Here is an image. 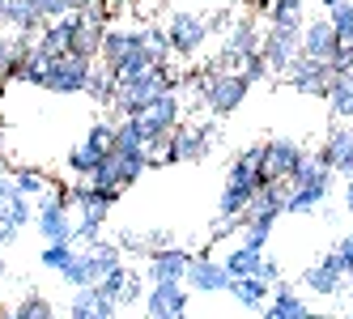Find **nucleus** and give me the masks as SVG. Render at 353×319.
<instances>
[{
	"mask_svg": "<svg viewBox=\"0 0 353 319\" xmlns=\"http://www.w3.org/2000/svg\"><path fill=\"white\" fill-rule=\"evenodd\" d=\"M85 94L94 98L98 107H111V94H115V68L98 60V64H94V72H90V85H85Z\"/></svg>",
	"mask_w": 353,
	"mask_h": 319,
	"instance_id": "obj_26",
	"label": "nucleus"
},
{
	"mask_svg": "<svg viewBox=\"0 0 353 319\" xmlns=\"http://www.w3.org/2000/svg\"><path fill=\"white\" fill-rule=\"evenodd\" d=\"M260 39L264 30L256 26V13H243L230 30H225V43H221V68H230V64H243L251 52H260Z\"/></svg>",
	"mask_w": 353,
	"mask_h": 319,
	"instance_id": "obj_13",
	"label": "nucleus"
},
{
	"mask_svg": "<svg viewBox=\"0 0 353 319\" xmlns=\"http://www.w3.org/2000/svg\"><path fill=\"white\" fill-rule=\"evenodd\" d=\"M72 256H77V243H47L39 260H43L47 273H64V268L72 264Z\"/></svg>",
	"mask_w": 353,
	"mask_h": 319,
	"instance_id": "obj_28",
	"label": "nucleus"
},
{
	"mask_svg": "<svg viewBox=\"0 0 353 319\" xmlns=\"http://www.w3.org/2000/svg\"><path fill=\"white\" fill-rule=\"evenodd\" d=\"M302 52V30L298 26H281V21H268V30L260 39V56L268 60L272 77H285V68L298 60Z\"/></svg>",
	"mask_w": 353,
	"mask_h": 319,
	"instance_id": "obj_8",
	"label": "nucleus"
},
{
	"mask_svg": "<svg viewBox=\"0 0 353 319\" xmlns=\"http://www.w3.org/2000/svg\"><path fill=\"white\" fill-rule=\"evenodd\" d=\"M260 277H264L268 285H276V281H281V264H276V260H268V256H264V268H260Z\"/></svg>",
	"mask_w": 353,
	"mask_h": 319,
	"instance_id": "obj_37",
	"label": "nucleus"
},
{
	"mask_svg": "<svg viewBox=\"0 0 353 319\" xmlns=\"http://www.w3.org/2000/svg\"><path fill=\"white\" fill-rule=\"evenodd\" d=\"M336 52H341V39H336V26L327 21V13L302 26V56H315V60H336Z\"/></svg>",
	"mask_w": 353,
	"mask_h": 319,
	"instance_id": "obj_19",
	"label": "nucleus"
},
{
	"mask_svg": "<svg viewBox=\"0 0 353 319\" xmlns=\"http://www.w3.org/2000/svg\"><path fill=\"white\" fill-rule=\"evenodd\" d=\"M327 13V21L336 26V39H341V47L345 43H353V0H336L332 9H323Z\"/></svg>",
	"mask_w": 353,
	"mask_h": 319,
	"instance_id": "obj_29",
	"label": "nucleus"
},
{
	"mask_svg": "<svg viewBox=\"0 0 353 319\" xmlns=\"http://www.w3.org/2000/svg\"><path fill=\"white\" fill-rule=\"evenodd\" d=\"M302 158H307V150H302L298 141H290V136L264 141V145H260V175H264V183H268V179H290Z\"/></svg>",
	"mask_w": 353,
	"mask_h": 319,
	"instance_id": "obj_12",
	"label": "nucleus"
},
{
	"mask_svg": "<svg viewBox=\"0 0 353 319\" xmlns=\"http://www.w3.org/2000/svg\"><path fill=\"white\" fill-rule=\"evenodd\" d=\"M315 158L336 175H353V119H336L327 141L315 150Z\"/></svg>",
	"mask_w": 353,
	"mask_h": 319,
	"instance_id": "obj_14",
	"label": "nucleus"
},
{
	"mask_svg": "<svg viewBox=\"0 0 353 319\" xmlns=\"http://www.w3.org/2000/svg\"><path fill=\"white\" fill-rule=\"evenodd\" d=\"M192 260H196V251H188V247H162V251H149L145 256V277L149 281H183L188 277V268H192Z\"/></svg>",
	"mask_w": 353,
	"mask_h": 319,
	"instance_id": "obj_17",
	"label": "nucleus"
},
{
	"mask_svg": "<svg viewBox=\"0 0 353 319\" xmlns=\"http://www.w3.org/2000/svg\"><path fill=\"white\" fill-rule=\"evenodd\" d=\"M34 226L47 243H72V230H77V222H72V200L68 192H47L39 196L34 205Z\"/></svg>",
	"mask_w": 353,
	"mask_h": 319,
	"instance_id": "obj_4",
	"label": "nucleus"
},
{
	"mask_svg": "<svg viewBox=\"0 0 353 319\" xmlns=\"http://www.w3.org/2000/svg\"><path fill=\"white\" fill-rule=\"evenodd\" d=\"M111 141H115V119H103V124H94L77 145L68 150V170L77 179H90L98 166H103L107 150H111Z\"/></svg>",
	"mask_w": 353,
	"mask_h": 319,
	"instance_id": "obj_5",
	"label": "nucleus"
},
{
	"mask_svg": "<svg viewBox=\"0 0 353 319\" xmlns=\"http://www.w3.org/2000/svg\"><path fill=\"white\" fill-rule=\"evenodd\" d=\"M345 209L353 213V175H345Z\"/></svg>",
	"mask_w": 353,
	"mask_h": 319,
	"instance_id": "obj_38",
	"label": "nucleus"
},
{
	"mask_svg": "<svg viewBox=\"0 0 353 319\" xmlns=\"http://www.w3.org/2000/svg\"><path fill=\"white\" fill-rule=\"evenodd\" d=\"M345 294H349V302H353V273L345 277Z\"/></svg>",
	"mask_w": 353,
	"mask_h": 319,
	"instance_id": "obj_40",
	"label": "nucleus"
},
{
	"mask_svg": "<svg viewBox=\"0 0 353 319\" xmlns=\"http://www.w3.org/2000/svg\"><path fill=\"white\" fill-rule=\"evenodd\" d=\"M188 281H158L145 298V315L149 319H183L188 315Z\"/></svg>",
	"mask_w": 353,
	"mask_h": 319,
	"instance_id": "obj_16",
	"label": "nucleus"
},
{
	"mask_svg": "<svg viewBox=\"0 0 353 319\" xmlns=\"http://www.w3.org/2000/svg\"><path fill=\"white\" fill-rule=\"evenodd\" d=\"M336 60H315V56H302L285 68V85L298 90V94H307V98H327V85H332L336 77Z\"/></svg>",
	"mask_w": 353,
	"mask_h": 319,
	"instance_id": "obj_7",
	"label": "nucleus"
},
{
	"mask_svg": "<svg viewBox=\"0 0 353 319\" xmlns=\"http://www.w3.org/2000/svg\"><path fill=\"white\" fill-rule=\"evenodd\" d=\"M5 13H9V0H0V26H5Z\"/></svg>",
	"mask_w": 353,
	"mask_h": 319,
	"instance_id": "obj_41",
	"label": "nucleus"
},
{
	"mask_svg": "<svg viewBox=\"0 0 353 319\" xmlns=\"http://www.w3.org/2000/svg\"><path fill=\"white\" fill-rule=\"evenodd\" d=\"M239 72H243L251 85H260V81H268V77H272V68H268V60H264L260 52H251V56L239 64Z\"/></svg>",
	"mask_w": 353,
	"mask_h": 319,
	"instance_id": "obj_32",
	"label": "nucleus"
},
{
	"mask_svg": "<svg viewBox=\"0 0 353 319\" xmlns=\"http://www.w3.org/2000/svg\"><path fill=\"white\" fill-rule=\"evenodd\" d=\"M213 150V136L205 128H174L158 154V166H179V162H205Z\"/></svg>",
	"mask_w": 353,
	"mask_h": 319,
	"instance_id": "obj_11",
	"label": "nucleus"
},
{
	"mask_svg": "<svg viewBox=\"0 0 353 319\" xmlns=\"http://www.w3.org/2000/svg\"><path fill=\"white\" fill-rule=\"evenodd\" d=\"M179 77L170 72V64H154V68H141V72H128V77H115V94H111V107L119 115H141L149 107V98L162 94V90H174Z\"/></svg>",
	"mask_w": 353,
	"mask_h": 319,
	"instance_id": "obj_2",
	"label": "nucleus"
},
{
	"mask_svg": "<svg viewBox=\"0 0 353 319\" xmlns=\"http://www.w3.org/2000/svg\"><path fill=\"white\" fill-rule=\"evenodd\" d=\"M209 34H213V21H205V17H196V13H174L170 21H166V39H170V56H183V60H192L200 47L209 43Z\"/></svg>",
	"mask_w": 353,
	"mask_h": 319,
	"instance_id": "obj_10",
	"label": "nucleus"
},
{
	"mask_svg": "<svg viewBox=\"0 0 353 319\" xmlns=\"http://www.w3.org/2000/svg\"><path fill=\"white\" fill-rule=\"evenodd\" d=\"M98 5H103V9H107V13H111V9H115V5H123V0H98Z\"/></svg>",
	"mask_w": 353,
	"mask_h": 319,
	"instance_id": "obj_39",
	"label": "nucleus"
},
{
	"mask_svg": "<svg viewBox=\"0 0 353 319\" xmlns=\"http://www.w3.org/2000/svg\"><path fill=\"white\" fill-rule=\"evenodd\" d=\"M332 251H336V260H341V268H345V277L353 273V234H341L336 243H332Z\"/></svg>",
	"mask_w": 353,
	"mask_h": 319,
	"instance_id": "obj_35",
	"label": "nucleus"
},
{
	"mask_svg": "<svg viewBox=\"0 0 353 319\" xmlns=\"http://www.w3.org/2000/svg\"><path fill=\"white\" fill-rule=\"evenodd\" d=\"M230 294H234V302L239 307H264L268 298H272V285L264 281V277H234L230 281Z\"/></svg>",
	"mask_w": 353,
	"mask_h": 319,
	"instance_id": "obj_24",
	"label": "nucleus"
},
{
	"mask_svg": "<svg viewBox=\"0 0 353 319\" xmlns=\"http://www.w3.org/2000/svg\"><path fill=\"white\" fill-rule=\"evenodd\" d=\"M327 111L332 119H353V68H341L327 85Z\"/></svg>",
	"mask_w": 353,
	"mask_h": 319,
	"instance_id": "obj_23",
	"label": "nucleus"
},
{
	"mask_svg": "<svg viewBox=\"0 0 353 319\" xmlns=\"http://www.w3.org/2000/svg\"><path fill=\"white\" fill-rule=\"evenodd\" d=\"M141 298H145V273H132V268H128V281H123L119 307H137Z\"/></svg>",
	"mask_w": 353,
	"mask_h": 319,
	"instance_id": "obj_33",
	"label": "nucleus"
},
{
	"mask_svg": "<svg viewBox=\"0 0 353 319\" xmlns=\"http://www.w3.org/2000/svg\"><path fill=\"white\" fill-rule=\"evenodd\" d=\"M260 311H264L268 319H311V307L302 302L290 285H281V281H276V289H272L268 307H260Z\"/></svg>",
	"mask_w": 353,
	"mask_h": 319,
	"instance_id": "obj_22",
	"label": "nucleus"
},
{
	"mask_svg": "<svg viewBox=\"0 0 353 319\" xmlns=\"http://www.w3.org/2000/svg\"><path fill=\"white\" fill-rule=\"evenodd\" d=\"M302 285H307L311 294H319V298H341V294H345V268H341L332 247H327L307 273H302Z\"/></svg>",
	"mask_w": 353,
	"mask_h": 319,
	"instance_id": "obj_15",
	"label": "nucleus"
},
{
	"mask_svg": "<svg viewBox=\"0 0 353 319\" xmlns=\"http://www.w3.org/2000/svg\"><path fill=\"white\" fill-rule=\"evenodd\" d=\"M196 85H200V103H205V111L213 119L234 115L243 107V98L251 94V81L243 77V72H230V68H221V64H209V72H200Z\"/></svg>",
	"mask_w": 353,
	"mask_h": 319,
	"instance_id": "obj_3",
	"label": "nucleus"
},
{
	"mask_svg": "<svg viewBox=\"0 0 353 319\" xmlns=\"http://www.w3.org/2000/svg\"><path fill=\"white\" fill-rule=\"evenodd\" d=\"M52 315H56L52 298H39V294H30L26 302H17V307H13V319H52Z\"/></svg>",
	"mask_w": 353,
	"mask_h": 319,
	"instance_id": "obj_31",
	"label": "nucleus"
},
{
	"mask_svg": "<svg viewBox=\"0 0 353 319\" xmlns=\"http://www.w3.org/2000/svg\"><path fill=\"white\" fill-rule=\"evenodd\" d=\"M13 179H17V187L26 192V196H47V192H60V183H56V179H47L43 170H13Z\"/></svg>",
	"mask_w": 353,
	"mask_h": 319,
	"instance_id": "obj_30",
	"label": "nucleus"
},
{
	"mask_svg": "<svg viewBox=\"0 0 353 319\" xmlns=\"http://www.w3.org/2000/svg\"><path fill=\"white\" fill-rule=\"evenodd\" d=\"M68 315L72 319H115L119 302L107 298L98 285H77V294H72V302H68Z\"/></svg>",
	"mask_w": 353,
	"mask_h": 319,
	"instance_id": "obj_20",
	"label": "nucleus"
},
{
	"mask_svg": "<svg viewBox=\"0 0 353 319\" xmlns=\"http://www.w3.org/2000/svg\"><path fill=\"white\" fill-rule=\"evenodd\" d=\"M225 268H230V277H260V268H264V251L256 247H247V243H239V247L221 260Z\"/></svg>",
	"mask_w": 353,
	"mask_h": 319,
	"instance_id": "obj_25",
	"label": "nucleus"
},
{
	"mask_svg": "<svg viewBox=\"0 0 353 319\" xmlns=\"http://www.w3.org/2000/svg\"><path fill=\"white\" fill-rule=\"evenodd\" d=\"M90 72H94V60H90V56H77V52L52 56V64H47V81H43V90H47V94H85Z\"/></svg>",
	"mask_w": 353,
	"mask_h": 319,
	"instance_id": "obj_6",
	"label": "nucleus"
},
{
	"mask_svg": "<svg viewBox=\"0 0 353 319\" xmlns=\"http://www.w3.org/2000/svg\"><path fill=\"white\" fill-rule=\"evenodd\" d=\"M119 251H132V256H149V234H137V230H119Z\"/></svg>",
	"mask_w": 353,
	"mask_h": 319,
	"instance_id": "obj_34",
	"label": "nucleus"
},
{
	"mask_svg": "<svg viewBox=\"0 0 353 319\" xmlns=\"http://www.w3.org/2000/svg\"><path fill=\"white\" fill-rule=\"evenodd\" d=\"M98 60L115 68V77H128V72H141V68H154L162 64L154 56V47L145 43V26L137 30H123V26H107L103 34V52H98Z\"/></svg>",
	"mask_w": 353,
	"mask_h": 319,
	"instance_id": "obj_1",
	"label": "nucleus"
},
{
	"mask_svg": "<svg viewBox=\"0 0 353 319\" xmlns=\"http://www.w3.org/2000/svg\"><path fill=\"white\" fill-rule=\"evenodd\" d=\"M336 5V0H319V9H332Z\"/></svg>",
	"mask_w": 353,
	"mask_h": 319,
	"instance_id": "obj_43",
	"label": "nucleus"
},
{
	"mask_svg": "<svg viewBox=\"0 0 353 319\" xmlns=\"http://www.w3.org/2000/svg\"><path fill=\"white\" fill-rule=\"evenodd\" d=\"M179 115H183V103H179V85H174V90H162V94L149 98V107L137 119H141L149 141H166L174 128H179Z\"/></svg>",
	"mask_w": 353,
	"mask_h": 319,
	"instance_id": "obj_9",
	"label": "nucleus"
},
{
	"mask_svg": "<svg viewBox=\"0 0 353 319\" xmlns=\"http://www.w3.org/2000/svg\"><path fill=\"white\" fill-rule=\"evenodd\" d=\"M188 289H196V294H221V289H230V268L225 264H217L213 256H209V247L205 251H196V260H192V268H188Z\"/></svg>",
	"mask_w": 353,
	"mask_h": 319,
	"instance_id": "obj_18",
	"label": "nucleus"
},
{
	"mask_svg": "<svg viewBox=\"0 0 353 319\" xmlns=\"http://www.w3.org/2000/svg\"><path fill=\"white\" fill-rule=\"evenodd\" d=\"M302 5L307 0H272L268 5V21H281V26H307V17H302Z\"/></svg>",
	"mask_w": 353,
	"mask_h": 319,
	"instance_id": "obj_27",
	"label": "nucleus"
},
{
	"mask_svg": "<svg viewBox=\"0 0 353 319\" xmlns=\"http://www.w3.org/2000/svg\"><path fill=\"white\" fill-rule=\"evenodd\" d=\"M0 217H9V222H17V226H26L34 217L30 196L17 187V179L9 175V170H0Z\"/></svg>",
	"mask_w": 353,
	"mask_h": 319,
	"instance_id": "obj_21",
	"label": "nucleus"
},
{
	"mask_svg": "<svg viewBox=\"0 0 353 319\" xmlns=\"http://www.w3.org/2000/svg\"><path fill=\"white\" fill-rule=\"evenodd\" d=\"M17 234H21V226H17V222H9V217H0V247L17 243Z\"/></svg>",
	"mask_w": 353,
	"mask_h": 319,
	"instance_id": "obj_36",
	"label": "nucleus"
},
{
	"mask_svg": "<svg viewBox=\"0 0 353 319\" xmlns=\"http://www.w3.org/2000/svg\"><path fill=\"white\" fill-rule=\"evenodd\" d=\"M0 162H5V132H0Z\"/></svg>",
	"mask_w": 353,
	"mask_h": 319,
	"instance_id": "obj_42",
	"label": "nucleus"
}]
</instances>
